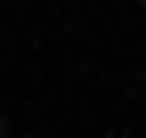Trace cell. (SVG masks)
Listing matches in <instances>:
<instances>
[{"label":"cell","instance_id":"1","mask_svg":"<svg viewBox=\"0 0 146 138\" xmlns=\"http://www.w3.org/2000/svg\"><path fill=\"white\" fill-rule=\"evenodd\" d=\"M0 130H8V114H0Z\"/></svg>","mask_w":146,"mask_h":138},{"label":"cell","instance_id":"2","mask_svg":"<svg viewBox=\"0 0 146 138\" xmlns=\"http://www.w3.org/2000/svg\"><path fill=\"white\" fill-rule=\"evenodd\" d=\"M138 8H146V0H138Z\"/></svg>","mask_w":146,"mask_h":138}]
</instances>
